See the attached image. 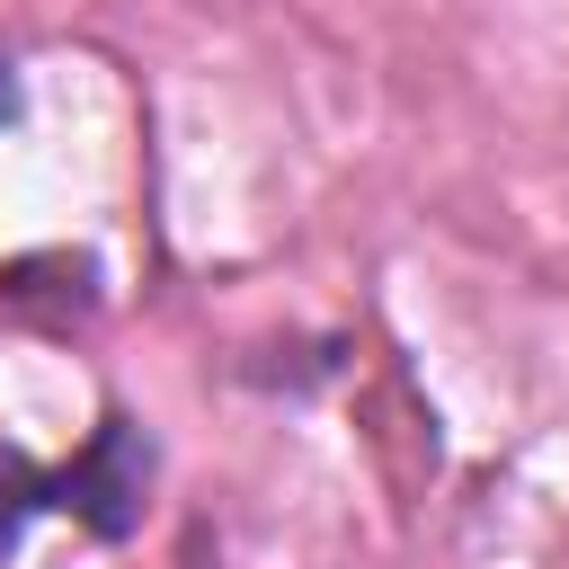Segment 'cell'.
<instances>
[{"mask_svg": "<svg viewBox=\"0 0 569 569\" xmlns=\"http://www.w3.org/2000/svg\"><path fill=\"white\" fill-rule=\"evenodd\" d=\"M142 489H151V436L133 418H107L89 436V453L44 480V507H71L98 542H124L142 525Z\"/></svg>", "mask_w": 569, "mask_h": 569, "instance_id": "obj_1", "label": "cell"}, {"mask_svg": "<svg viewBox=\"0 0 569 569\" xmlns=\"http://www.w3.org/2000/svg\"><path fill=\"white\" fill-rule=\"evenodd\" d=\"M44 507V480L27 471V453H0V560L18 551V525Z\"/></svg>", "mask_w": 569, "mask_h": 569, "instance_id": "obj_2", "label": "cell"}, {"mask_svg": "<svg viewBox=\"0 0 569 569\" xmlns=\"http://www.w3.org/2000/svg\"><path fill=\"white\" fill-rule=\"evenodd\" d=\"M18 116V80H9V62H0V124Z\"/></svg>", "mask_w": 569, "mask_h": 569, "instance_id": "obj_3", "label": "cell"}]
</instances>
